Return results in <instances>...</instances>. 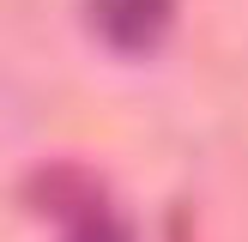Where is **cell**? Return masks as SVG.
<instances>
[{
    "mask_svg": "<svg viewBox=\"0 0 248 242\" xmlns=\"http://www.w3.org/2000/svg\"><path fill=\"white\" fill-rule=\"evenodd\" d=\"M91 12V30L103 36L121 55H145L170 36V18H176V0H85Z\"/></svg>",
    "mask_w": 248,
    "mask_h": 242,
    "instance_id": "1",
    "label": "cell"
},
{
    "mask_svg": "<svg viewBox=\"0 0 248 242\" xmlns=\"http://www.w3.org/2000/svg\"><path fill=\"white\" fill-rule=\"evenodd\" d=\"M67 242H133V236H127V224L109 212V200H97L91 212L67 218Z\"/></svg>",
    "mask_w": 248,
    "mask_h": 242,
    "instance_id": "2",
    "label": "cell"
}]
</instances>
